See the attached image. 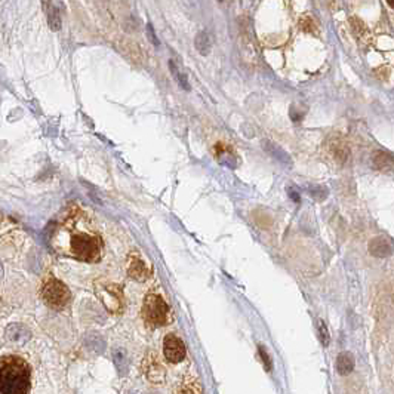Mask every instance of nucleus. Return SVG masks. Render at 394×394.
Segmentation results:
<instances>
[{"label": "nucleus", "instance_id": "1", "mask_svg": "<svg viewBox=\"0 0 394 394\" xmlns=\"http://www.w3.org/2000/svg\"><path fill=\"white\" fill-rule=\"evenodd\" d=\"M57 236H67L69 255L80 261H98L103 252V240L100 235L95 233L89 227L73 224L72 220L64 223Z\"/></svg>", "mask_w": 394, "mask_h": 394}, {"label": "nucleus", "instance_id": "2", "mask_svg": "<svg viewBox=\"0 0 394 394\" xmlns=\"http://www.w3.org/2000/svg\"><path fill=\"white\" fill-rule=\"evenodd\" d=\"M31 366L16 354L0 357V394H30Z\"/></svg>", "mask_w": 394, "mask_h": 394}, {"label": "nucleus", "instance_id": "3", "mask_svg": "<svg viewBox=\"0 0 394 394\" xmlns=\"http://www.w3.org/2000/svg\"><path fill=\"white\" fill-rule=\"evenodd\" d=\"M142 317L147 325L153 327L167 326L172 320V313L168 303L159 293H149L144 298Z\"/></svg>", "mask_w": 394, "mask_h": 394}, {"label": "nucleus", "instance_id": "4", "mask_svg": "<svg viewBox=\"0 0 394 394\" xmlns=\"http://www.w3.org/2000/svg\"><path fill=\"white\" fill-rule=\"evenodd\" d=\"M42 298L43 301L54 310H61L70 303L72 293L69 288L65 286L58 278L49 277L42 286Z\"/></svg>", "mask_w": 394, "mask_h": 394}, {"label": "nucleus", "instance_id": "5", "mask_svg": "<svg viewBox=\"0 0 394 394\" xmlns=\"http://www.w3.org/2000/svg\"><path fill=\"white\" fill-rule=\"evenodd\" d=\"M186 344L175 334H168L163 339V354L169 364H179L186 359Z\"/></svg>", "mask_w": 394, "mask_h": 394}, {"label": "nucleus", "instance_id": "6", "mask_svg": "<svg viewBox=\"0 0 394 394\" xmlns=\"http://www.w3.org/2000/svg\"><path fill=\"white\" fill-rule=\"evenodd\" d=\"M100 298L104 301L106 307L113 311V313H119L123 308V293L118 285H101Z\"/></svg>", "mask_w": 394, "mask_h": 394}, {"label": "nucleus", "instance_id": "7", "mask_svg": "<svg viewBox=\"0 0 394 394\" xmlns=\"http://www.w3.org/2000/svg\"><path fill=\"white\" fill-rule=\"evenodd\" d=\"M128 274L138 282H145L152 276V270L145 264L138 251H133L128 258Z\"/></svg>", "mask_w": 394, "mask_h": 394}, {"label": "nucleus", "instance_id": "8", "mask_svg": "<svg viewBox=\"0 0 394 394\" xmlns=\"http://www.w3.org/2000/svg\"><path fill=\"white\" fill-rule=\"evenodd\" d=\"M327 154H330L337 163H344L349 157L350 149L346 142V140L341 138L339 135H335L327 140Z\"/></svg>", "mask_w": 394, "mask_h": 394}, {"label": "nucleus", "instance_id": "9", "mask_svg": "<svg viewBox=\"0 0 394 394\" xmlns=\"http://www.w3.org/2000/svg\"><path fill=\"white\" fill-rule=\"evenodd\" d=\"M144 372L152 383H162L163 378H165V368L162 366L154 353L147 354V357L144 359Z\"/></svg>", "mask_w": 394, "mask_h": 394}, {"label": "nucleus", "instance_id": "10", "mask_svg": "<svg viewBox=\"0 0 394 394\" xmlns=\"http://www.w3.org/2000/svg\"><path fill=\"white\" fill-rule=\"evenodd\" d=\"M369 252L378 258H384L391 252V243L385 236L375 237L369 243Z\"/></svg>", "mask_w": 394, "mask_h": 394}, {"label": "nucleus", "instance_id": "11", "mask_svg": "<svg viewBox=\"0 0 394 394\" xmlns=\"http://www.w3.org/2000/svg\"><path fill=\"white\" fill-rule=\"evenodd\" d=\"M194 45H196L197 51H199L202 55L206 57L210 52V49H212V39H210L209 33L208 31H201L199 35L196 36Z\"/></svg>", "mask_w": 394, "mask_h": 394}, {"label": "nucleus", "instance_id": "12", "mask_svg": "<svg viewBox=\"0 0 394 394\" xmlns=\"http://www.w3.org/2000/svg\"><path fill=\"white\" fill-rule=\"evenodd\" d=\"M262 147H264V150H266L267 153H271L276 159H278V160L283 162V163H291L289 156L281 149V147H277V145L273 144L271 141L264 140V141H262Z\"/></svg>", "mask_w": 394, "mask_h": 394}, {"label": "nucleus", "instance_id": "13", "mask_svg": "<svg viewBox=\"0 0 394 394\" xmlns=\"http://www.w3.org/2000/svg\"><path fill=\"white\" fill-rule=\"evenodd\" d=\"M372 163L376 169H385L390 168L393 163V157L390 153L385 152H376L372 157Z\"/></svg>", "mask_w": 394, "mask_h": 394}, {"label": "nucleus", "instance_id": "14", "mask_svg": "<svg viewBox=\"0 0 394 394\" xmlns=\"http://www.w3.org/2000/svg\"><path fill=\"white\" fill-rule=\"evenodd\" d=\"M354 366V362H353V356L350 353H342L339 354L338 360H337V368L341 373H349L351 372Z\"/></svg>", "mask_w": 394, "mask_h": 394}, {"label": "nucleus", "instance_id": "15", "mask_svg": "<svg viewBox=\"0 0 394 394\" xmlns=\"http://www.w3.org/2000/svg\"><path fill=\"white\" fill-rule=\"evenodd\" d=\"M169 67H171V73L175 76V79L178 80V84L181 88L190 91V85H188V80H187V76L183 74L181 72H179V69L175 65L174 61H169Z\"/></svg>", "mask_w": 394, "mask_h": 394}, {"label": "nucleus", "instance_id": "16", "mask_svg": "<svg viewBox=\"0 0 394 394\" xmlns=\"http://www.w3.org/2000/svg\"><path fill=\"white\" fill-rule=\"evenodd\" d=\"M300 28L307 31V33H319V28H317V24L316 21L311 18L310 15H304L300 18Z\"/></svg>", "mask_w": 394, "mask_h": 394}, {"label": "nucleus", "instance_id": "17", "mask_svg": "<svg viewBox=\"0 0 394 394\" xmlns=\"http://www.w3.org/2000/svg\"><path fill=\"white\" fill-rule=\"evenodd\" d=\"M176 394H202V391H201L199 384L194 381H188L181 385V388L176 391Z\"/></svg>", "mask_w": 394, "mask_h": 394}, {"label": "nucleus", "instance_id": "18", "mask_svg": "<svg viewBox=\"0 0 394 394\" xmlns=\"http://www.w3.org/2000/svg\"><path fill=\"white\" fill-rule=\"evenodd\" d=\"M319 335H320L322 342L325 344V346H327V344H330V332H327V327L323 323V320H319Z\"/></svg>", "mask_w": 394, "mask_h": 394}, {"label": "nucleus", "instance_id": "19", "mask_svg": "<svg viewBox=\"0 0 394 394\" xmlns=\"http://www.w3.org/2000/svg\"><path fill=\"white\" fill-rule=\"evenodd\" d=\"M150 30V38L153 39V42H154V45H159V40L156 39V35H154V31H153V27H152V24H149V27H147Z\"/></svg>", "mask_w": 394, "mask_h": 394}, {"label": "nucleus", "instance_id": "20", "mask_svg": "<svg viewBox=\"0 0 394 394\" xmlns=\"http://www.w3.org/2000/svg\"><path fill=\"white\" fill-rule=\"evenodd\" d=\"M2 271H4V270H2V266H0V276H2Z\"/></svg>", "mask_w": 394, "mask_h": 394}]
</instances>
